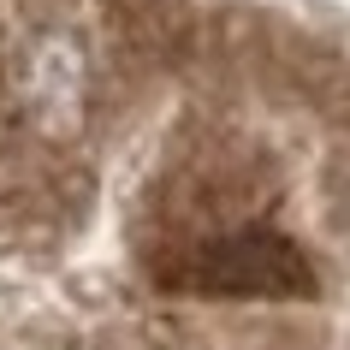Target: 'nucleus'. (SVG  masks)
I'll use <instances>...</instances> for the list:
<instances>
[{
  "instance_id": "obj_3",
  "label": "nucleus",
  "mask_w": 350,
  "mask_h": 350,
  "mask_svg": "<svg viewBox=\"0 0 350 350\" xmlns=\"http://www.w3.org/2000/svg\"><path fill=\"white\" fill-rule=\"evenodd\" d=\"M338 220L350 226V178H345V185H338Z\"/></svg>"
},
{
  "instance_id": "obj_1",
  "label": "nucleus",
  "mask_w": 350,
  "mask_h": 350,
  "mask_svg": "<svg viewBox=\"0 0 350 350\" xmlns=\"http://www.w3.org/2000/svg\"><path fill=\"white\" fill-rule=\"evenodd\" d=\"M101 18V54L119 59L131 77H154L196 59L202 12L196 0H95Z\"/></svg>"
},
{
  "instance_id": "obj_2",
  "label": "nucleus",
  "mask_w": 350,
  "mask_h": 350,
  "mask_svg": "<svg viewBox=\"0 0 350 350\" xmlns=\"http://www.w3.org/2000/svg\"><path fill=\"white\" fill-rule=\"evenodd\" d=\"M83 0H18V18L24 30H72Z\"/></svg>"
}]
</instances>
